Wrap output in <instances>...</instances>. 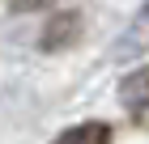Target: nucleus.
Segmentation results:
<instances>
[{
  "label": "nucleus",
  "mask_w": 149,
  "mask_h": 144,
  "mask_svg": "<svg viewBox=\"0 0 149 144\" xmlns=\"http://www.w3.org/2000/svg\"><path fill=\"white\" fill-rule=\"evenodd\" d=\"M43 4H56V0H13V13H26V9H43Z\"/></svg>",
  "instance_id": "nucleus-5"
},
{
  "label": "nucleus",
  "mask_w": 149,
  "mask_h": 144,
  "mask_svg": "<svg viewBox=\"0 0 149 144\" xmlns=\"http://www.w3.org/2000/svg\"><path fill=\"white\" fill-rule=\"evenodd\" d=\"M115 47H119V55H145V51H149V0L141 4V13L132 17V25L119 34Z\"/></svg>",
  "instance_id": "nucleus-3"
},
{
  "label": "nucleus",
  "mask_w": 149,
  "mask_h": 144,
  "mask_svg": "<svg viewBox=\"0 0 149 144\" xmlns=\"http://www.w3.org/2000/svg\"><path fill=\"white\" fill-rule=\"evenodd\" d=\"M51 144H111V123H77L60 132Z\"/></svg>",
  "instance_id": "nucleus-4"
},
{
  "label": "nucleus",
  "mask_w": 149,
  "mask_h": 144,
  "mask_svg": "<svg viewBox=\"0 0 149 144\" xmlns=\"http://www.w3.org/2000/svg\"><path fill=\"white\" fill-rule=\"evenodd\" d=\"M77 38H81V13H72V9H56L38 43H43V51H64V47H72Z\"/></svg>",
  "instance_id": "nucleus-1"
},
{
  "label": "nucleus",
  "mask_w": 149,
  "mask_h": 144,
  "mask_svg": "<svg viewBox=\"0 0 149 144\" xmlns=\"http://www.w3.org/2000/svg\"><path fill=\"white\" fill-rule=\"evenodd\" d=\"M119 102L128 106V114H132L136 123H149V68H136L132 76H124Z\"/></svg>",
  "instance_id": "nucleus-2"
}]
</instances>
